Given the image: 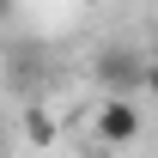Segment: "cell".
<instances>
[{"label":"cell","instance_id":"1","mask_svg":"<svg viewBox=\"0 0 158 158\" xmlns=\"http://www.w3.org/2000/svg\"><path fill=\"white\" fill-rule=\"evenodd\" d=\"M146 49H128V43H103L98 55H91V73H98L103 98H134L146 91Z\"/></svg>","mask_w":158,"mask_h":158},{"label":"cell","instance_id":"2","mask_svg":"<svg viewBox=\"0 0 158 158\" xmlns=\"http://www.w3.org/2000/svg\"><path fill=\"white\" fill-rule=\"evenodd\" d=\"M91 134H98V146H134L140 140V103L134 98H103L98 116H91Z\"/></svg>","mask_w":158,"mask_h":158},{"label":"cell","instance_id":"3","mask_svg":"<svg viewBox=\"0 0 158 158\" xmlns=\"http://www.w3.org/2000/svg\"><path fill=\"white\" fill-rule=\"evenodd\" d=\"M24 134H31V146H55V116L43 103H31L24 110Z\"/></svg>","mask_w":158,"mask_h":158},{"label":"cell","instance_id":"4","mask_svg":"<svg viewBox=\"0 0 158 158\" xmlns=\"http://www.w3.org/2000/svg\"><path fill=\"white\" fill-rule=\"evenodd\" d=\"M146 98H158V49H152V61H146Z\"/></svg>","mask_w":158,"mask_h":158}]
</instances>
